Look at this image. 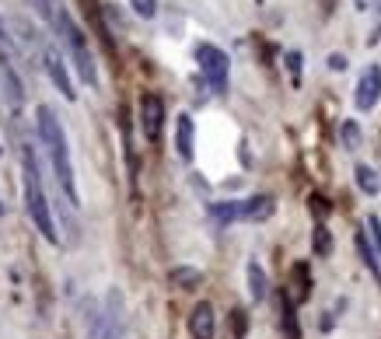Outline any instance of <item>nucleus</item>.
<instances>
[{
    "instance_id": "nucleus-1",
    "label": "nucleus",
    "mask_w": 381,
    "mask_h": 339,
    "mask_svg": "<svg viewBox=\"0 0 381 339\" xmlns=\"http://www.w3.org/2000/svg\"><path fill=\"white\" fill-rule=\"evenodd\" d=\"M35 126H39V140L46 144L49 157H52V172H57V186L67 196L70 206H81V193L74 182V164H70V147H67V133L57 119L52 105H39L35 108Z\"/></svg>"
},
{
    "instance_id": "nucleus-2",
    "label": "nucleus",
    "mask_w": 381,
    "mask_h": 339,
    "mask_svg": "<svg viewBox=\"0 0 381 339\" xmlns=\"http://www.w3.org/2000/svg\"><path fill=\"white\" fill-rule=\"evenodd\" d=\"M52 28H57L60 46L67 49V56H70V64L77 67L81 81H84L88 88H98V64H95V52H91V46H88V35L77 28V21L70 18V11H67L63 4H57Z\"/></svg>"
},
{
    "instance_id": "nucleus-3",
    "label": "nucleus",
    "mask_w": 381,
    "mask_h": 339,
    "mask_svg": "<svg viewBox=\"0 0 381 339\" xmlns=\"http://www.w3.org/2000/svg\"><path fill=\"white\" fill-rule=\"evenodd\" d=\"M21 172H25V210H28V217L35 224V231H42V238L49 245H60L57 224H52V213H49V203H46V193H42L39 164H35V154H32L28 144L21 147Z\"/></svg>"
},
{
    "instance_id": "nucleus-4",
    "label": "nucleus",
    "mask_w": 381,
    "mask_h": 339,
    "mask_svg": "<svg viewBox=\"0 0 381 339\" xmlns=\"http://www.w3.org/2000/svg\"><path fill=\"white\" fill-rule=\"evenodd\" d=\"M196 64H199V74L203 81L210 84L213 95H224L228 91V70H231V60L224 49H217L210 42H199L196 46Z\"/></svg>"
},
{
    "instance_id": "nucleus-5",
    "label": "nucleus",
    "mask_w": 381,
    "mask_h": 339,
    "mask_svg": "<svg viewBox=\"0 0 381 339\" xmlns=\"http://www.w3.org/2000/svg\"><path fill=\"white\" fill-rule=\"evenodd\" d=\"M140 130L150 144L161 140V130H165V101H161L157 95H144L140 98Z\"/></svg>"
},
{
    "instance_id": "nucleus-6",
    "label": "nucleus",
    "mask_w": 381,
    "mask_h": 339,
    "mask_svg": "<svg viewBox=\"0 0 381 339\" xmlns=\"http://www.w3.org/2000/svg\"><path fill=\"white\" fill-rule=\"evenodd\" d=\"M42 67H46V74H49V81L57 84V91L67 98V101H74L77 98V91H74V81H70V74H67V64H63V56H60V49H46L42 52Z\"/></svg>"
},
{
    "instance_id": "nucleus-7",
    "label": "nucleus",
    "mask_w": 381,
    "mask_h": 339,
    "mask_svg": "<svg viewBox=\"0 0 381 339\" xmlns=\"http://www.w3.org/2000/svg\"><path fill=\"white\" fill-rule=\"evenodd\" d=\"M0 98H4V105H8L11 112H21V105H25L21 77L14 74V67H11V60H8L4 52H0Z\"/></svg>"
},
{
    "instance_id": "nucleus-8",
    "label": "nucleus",
    "mask_w": 381,
    "mask_h": 339,
    "mask_svg": "<svg viewBox=\"0 0 381 339\" xmlns=\"http://www.w3.org/2000/svg\"><path fill=\"white\" fill-rule=\"evenodd\" d=\"M378 98H381V67H378V64H371V67L360 74V81H357L353 105H357L360 112H371V108L378 105Z\"/></svg>"
},
{
    "instance_id": "nucleus-9",
    "label": "nucleus",
    "mask_w": 381,
    "mask_h": 339,
    "mask_svg": "<svg viewBox=\"0 0 381 339\" xmlns=\"http://www.w3.org/2000/svg\"><path fill=\"white\" fill-rule=\"evenodd\" d=\"M213 332H217L213 304H210V301H199V304L189 311V336H193V339H213Z\"/></svg>"
},
{
    "instance_id": "nucleus-10",
    "label": "nucleus",
    "mask_w": 381,
    "mask_h": 339,
    "mask_svg": "<svg viewBox=\"0 0 381 339\" xmlns=\"http://www.w3.org/2000/svg\"><path fill=\"white\" fill-rule=\"evenodd\" d=\"M273 210H277L273 196H248V200H242V220H252V224L269 220V217H273Z\"/></svg>"
},
{
    "instance_id": "nucleus-11",
    "label": "nucleus",
    "mask_w": 381,
    "mask_h": 339,
    "mask_svg": "<svg viewBox=\"0 0 381 339\" xmlns=\"http://www.w3.org/2000/svg\"><path fill=\"white\" fill-rule=\"evenodd\" d=\"M193 140H196V126H193V116H182L175 119V151H179V157L182 161H193Z\"/></svg>"
},
{
    "instance_id": "nucleus-12",
    "label": "nucleus",
    "mask_w": 381,
    "mask_h": 339,
    "mask_svg": "<svg viewBox=\"0 0 381 339\" xmlns=\"http://www.w3.org/2000/svg\"><path fill=\"white\" fill-rule=\"evenodd\" d=\"M245 273H248V298H252L255 304H259V301H266V294H269V280H266V269H262V266L252 259Z\"/></svg>"
},
{
    "instance_id": "nucleus-13",
    "label": "nucleus",
    "mask_w": 381,
    "mask_h": 339,
    "mask_svg": "<svg viewBox=\"0 0 381 339\" xmlns=\"http://www.w3.org/2000/svg\"><path fill=\"white\" fill-rule=\"evenodd\" d=\"M357 249H360V259H364V266H367V273L381 284V259H378V252H374V242H371V235H367V228L357 235Z\"/></svg>"
},
{
    "instance_id": "nucleus-14",
    "label": "nucleus",
    "mask_w": 381,
    "mask_h": 339,
    "mask_svg": "<svg viewBox=\"0 0 381 339\" xmlns=\"http://www.w3.org/2000/svg\"><path fill=\"white\" fill-rule=\"evenodd\" d=\"M210 217L213 224H231V220H242V200H224V203H210Z\"/></svg>"
},
{
    "instance_id": "nucleus-15",
    "label": "nucleus",
    "mask_w": 381,
    "mask_h": 339,
    "mask_svg": "<svg viewBox=\"0 0 381 339\" xmlns=\"http://www.w3.org/2000/svg\"><path fill=\"white\" fill-rule=\"evenodd\" d=\"M280 329H284V339H301V329H297V315H294L291 294L280 298Z\"/></svg>"
},
{
    "instance_id": "nucleus-16",
    "label": "nucleus",
    "mask_w": 381,
    "mask_h": 339,
    "mask_svg": "<svg viewBox=\"0 0 381 339\" xmlns=\"http://www.w3.org/2000/svg\"><path fill=\"white\" fill-rule=\"evenodd\" d=\"M168 280H172V287H179V291H193V287H199L203 273L193 269V266H175V269L168 273Z\"/></svg>"
},
{
    "instance_id": "nucleus-17",
    "label": "nucleus",
    "mask_w": 381,
    "mask_h": 339,
    "mask_svg": "<svg viewBox=\"0 0 381 339\" xmlns=\"http://www.w3.org/2000/svg\"><path fill=\"white\" fill-rule=\"evenodd\" d=\"M357 186H360V193H367V196H374L378 189H381V179H378V172L371 164H357Z\"/></svg>"
},
{
    "instance_id": "nucleus-18",
    "label": "nucleus",
    "mask_w": 381,
    "mask_h": 339,
    "mask_svg": "<svg viewBox=\"0 0 381 339\" xmlns=\"http://www.w3.org/2000/svg\"><path fill=\"white\" fill-rule=\"evenodd\" d=\"M311 249H315V255H329V252H333V235H329V228H325V224H315Z\"/></svg>"
},
{
    "instance_id": "nucleus-19",
    "label": "nucleus",
    "mask_w": 381,
    "mask_h": 339,
    "mask_svg": "<svg viewBox=\"0 0 381 339\" xmlns=\"http://www.w3.org/2000/svg\"><path fill=\"white\" fill-rule=\"evenodd\" d=\"M308 287H311V284H308V266L297 262V266H294V294H291V301H294V304L304 301V298H308Z\"/></svg>"
},
{
    "instance_id": "nucleus-20",
    "label": "nucleus",
    "mask_w": 381,
    "mask_h": 339,
    "mask_svg": "<svg viewBox=\"0 0 381 339\" xmlns=\"http://www.w3.org/2000/svg\"><path fill=\"white\" fill-rule=\"evenodd\" d=\"M340 137H343V147H346V151H357V147H360V126H357V119H343Z\"/></svg>"
},
{
    "instance_id": "nucleus-21",
    "label": "nucleus",
    "mask_w": 381,
    "mask_h": 339,
    "mask_svg": "<svg viewBox=\"0 0 381 339\" xmlns=\"http://www.w3.org/2000/svg\"><path fill=\"white\" fill-rule=\"evenodd\" d=\"M245 329H248V315L242 308L231 311V339H245Z\"/></svg>"
},
{
    "instance_id": "nucleus-22",
    "label": "nucleus",
    "mask_w": 381,
    "mask_h": 339,
    "mask_svg": "<svg viewBox=\"0 0 381 339\" xmlns=\"http://www.w3.org/2000/svg\"><path fill=\"white\" fill-rule=\"evenodd\" d=\"M28 8H32L42 21H52V14H57V4H52V0H28Z\"/></svg>"
},
{
    "instance_id": "nucleus-23",
    "label": "nucleus",
    "mask_w": 381,
    "mask_h": 339,
    "mask_svg": "<svg viewBox=\"0 0 381 339\" xmlns=\"http://www.w3.org/2000/svg\"><path fill=\"white\" fill-rule=\"evenodd\" d=\"M364 228H367V235H371V242H374V252H378V259H381V220H378V217H367Z\"/></svg>"
},
{
    "instance_id": "nucleus-24",
    "label": "nucleus",
    "mask_w": 381,
    "mask_h": 339,
    "mask_svg": "<svg viewBox=\"0 0 381 339\" xmlns=\"http://www.w3.org/2000/svg\"><path fill=\"white\" fill-rule=\"evenodd\" d=\"M130 8H133L140 18H154V14H157V0H130Z\"/></svg>"
},
{
    "instance_id": "nucleus-25",
    "label": "nucleus",
    "mask_w": 381,
    "mask_h": 339,
    "mask_svg": "<svg viewBox=\"0 0 381 339\" xmlns=\"http://www.w3.org/2000/svg\"><path fill=\"white\" fill-rule=\"evenodd\" d=\"M284 60H287V70H291V77H294V84H297V81H301V52L294 49V52L284 56Z\"/></svg>"
},
{
    "instance_id": "nucleus-26",
    "label": "nucleus",
    "mask_w": 381,
    "mask_h": 339,
    "mask_svg": "<svg viewBox=\"0 0 381 339\" xmlns=\"http://www.w3.org/2000/svg\"><path fill=\"white\" fill-rule=\"evenodd\" d=\"M346 67H350V60H346V56H343V52H333V56H329V70H336V74H343Z\"/></svg>"
},
{
    "instance_id": "nucleus-27",
    "label": "nucleus",
    "mask_w": 381,
    "mask_h": 339,
    "mask_svg": "<svg viewBox=\"0 0 381 339\" xmlns=\"http://www.w3.org/2000/svg\"><path fill=\"white\" fill-rule=\"evenodd\" d=\"M353 4H357V11H367V4H371V0H353Z\"/></svg>"
},
{
    "instance_id": "nucleus-28",
    "label": "nucleus",
    "mask_w": 381,
    "mask_h": 339,
    "mask_svg": "<svg viewBox=\"0 0 381 339\" xmlns=\"http://www.w3.org/2000/svg\"><path fill=\"white\" fill-rule=\"evenodd\" d=\"M0 39H4V42H8V32H4V21H0Z\"/></svg>"
},
{
    "instance_id": "nucleus-29",
    "label": "nucleus",
    "mask_w": 381,
    "mask_h": 339,
    "mask_svg": "<svg viewBox=\"0 0 381 339\" xmlns=\"http://www.w3.org/2000/svg\"><path fill=\"white\" fill-rule=\"evenodd\" d=\"M0 220H4V203H0Z\"/></svg>"
},
{
    "instance_id": "nucleus-30",
    "label": "nucleus",
    "mask_w": 381,
    "mask_h": 339,
    "mask_svg": "<svg viewBox=\"0 0 381 339\" xmlns=\"http://www.w3.org/2000/svg\"><path fill=\"white\" fill-rule=\"evenodd\" d=\"M0 151H4V147H0Z\"/></svg>"
}]
</instances>
